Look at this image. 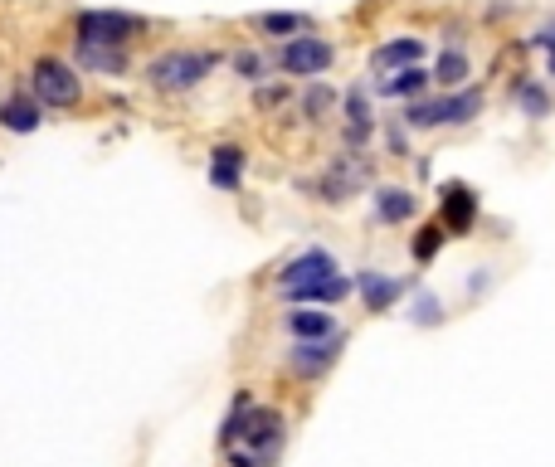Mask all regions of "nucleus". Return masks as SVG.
<instances>
[{
	"instance_id": "nucleus-12",
	"label": "nucleus",
	"mask_w": 555,
	"mask_h": 467,
	"mask_svg": "<svg viewBox=\"0 0 555 467\" xmlns=\"http://www.w3.org/2000/svg\"><path fill=\"white\" fill-rule=\"evenodd\" d=\"M370 205H375V219L380 224H409L419 215V195L405 190V185H375L370 190Z\"/></svg>"
},
{
	"instance_id": "nucleus-4",
	"label": "nucleus",
	"mask_w": 555,
	"mask_h": 467,
	"mask_svg": "<svg viewBox=\"0 0 555 467\" xmlns=\"http://www.w3.org/2000/svg\"><path fill=\"white\" fill-rule=\"evenodd\" d=\"M478 210L482 200L468 180H444L439 185V224L448 229V239H468L478 229Z\"/></svg>"
},
{
	"instance_id": "nucleus-22",
	"label": "nucleus",
	"mask_w": 555,
	"mask_h": 467,
	"mask_svg": "<svg viewBox=\"0 0 555 467\" xmlns=\"http://www.w3.org/2000/svg\"><path fill=\"white\" fill-rule=\"evenodd\" d=\"M0 122H5L10 132H35V127H39L35 98H10V103L0 108Z\"/></svg>"
},
{
	"instance_id": "nucleus-8",
	"label": "nucleus",
	"mask_w": 555,
	"mask_h": 467,
	"mask_svg": "<svg viewBox=\"0 0 555 467\" xmlns=\"http://www.w3.org/2000/svg\"><path fill=\"white\" fill-rule=\"evenodd\" d=\"M507 98H512V108H517L526 122H546V117L555 112L551 83H546V78H536V73H512Z\"/></svg>"
},
{
	"instance_id": "nucleus-3",
	"label": "nucleus",
	"mask_w": 555,
	"mask_h": 467,
	"mask_svg": "<svg viewBox=\"0 0 555 467\" xmlns=\"http://www.w3.org/2000/svg\"><path fill=\"white\" fill-rule=\"evenodd\" d=\"M220 64V54H200V49H171V54H161V59H151L147 64V78L156 88H171V93H181V88H195L205 73Z\"/></svg>"
},
{
	"instance_id": "nucleus-29",
	"label": "nucleus",
	"mask_w": 555,
	"mask_h": 467,
	"mask_svg": "<svg viewBox=\"0 0 555 467\" xmlns=\"http://www.w3.org/2000/svg\"><path fill=\"white\" fill-rule=\"evenodd\" d=\"M283 98H288L283 88H259V108H278Z\"/></svg>"
},
{
	"instance_id": "nucleus-21",
	"label": "nucleus",
	"mask_w": 555,
	"mask_h": 467,
	"mask_svg": "<svg viewBox=\"0 0 555 467\" xmlns=\"http://www.w3.org/2000/svg\"><path fill=\"white\" fill-rule=\"evenodd\" d=\"M259 30L263 35H278V39H297L312 30L307 15H293V10H273V15H259Z\"/></svg>"
},
{
	"instance_id": "nucleus-26",
	"label": "nucleus",
	"mask_w": 555,
	"mask_h": 467,
	"mask_svg": "<svg viewBox=\"0 0 555 467\" xmlns=\"http://www.w3.org/2000/svg\"><path fill=\"white\" fill-rule=\"evenodd\" d=\"M229 64H234V73H239V78H254V83H259V78H268V59H263V54H254V49H239Z\"/></svg>"
},
{
	"instance_id": "nucleus-14",
	"label": "nucleus",
	"mask_w": 555,
	"mask_h": 467,
	"mask_svg": "<svg viewBox=\"0 0 555 467\" xmlns=\"http://www.w3.org/2000/svg\"><path fill=\"white\" fill-rule=\"evenodd\" d=\"M429 73H434V83H439L444 93L448 88H468V78H473V54H468L463 44H444Z\"/></svg>"
},
{
	"instance_id": "nucleus-10",
	"label": "nucleus",
	"mask_w": 555,
	"mask_h": 467,
	"mask_svg": "<svg viewBox=\"0 0 555 467\" xmlns=\"http://www.w3.org/2000/svg\"><path fill=\"white\" fill-rule=\"evenodd\" d=\"M336 273V258L327 249H307V253H297L293 263L278 273V288L283 292H293V288H307V283H322V278H332Z\"/></svg>"
},
{
	"instance_id": "nucleus-16",
	"label": "nucleus",
	"mask_w": 555,
	"mask_h": 467,
	"mask_svg": "<svg viewBox=\"0 0 555 467\" xmlns=\"http://www.w3.org/2000/svg\"><path fill=\"white\" fill-rule=\"evenodd\" d=\"M244 180V151L239 146H215L210 151V185L215 190H239Z\"/></svg>"
},
{
	"instance_id": "nucleus-28",
	"label": "nucleus",
	"mask_w": 555,
	"mask_h": 467,
	"mask_svg": "<svg viewBox=\"0 0 555 467\" xmlns=\"http://www.w3.org/2000/svg\"><path fill=\"white\" fill-rule=\"evenodd\" d=\"M385 146H390V156H400V161H405V156H409V127H405V122H395V127L385 132Z\"/></svg>"
},
{
	"instance_id": "nucleus-17",
	"label": "nucleus",
	"mask_w": 555,
	"mask_h": 467,
	"mask_svg": "<svg viewBox=\"0 0 555 467\" xmlns=\"http://www.w3.org/2000/svg\"><path fill=\"white\" fill-rule=\"evenodd\" d=\"M356 292V283L351 278H341V273H332V278H322V283H307V288H293V292H283V297H293V302H346Z\"/></svg>"
},
{
	"instance_id": "nucleus-20",
	"label": "nucleus",
	"mask_w": 555,
	"mask_h": 467,
	"mask_svg": "<svg viewBox=\"0 0 555 467\" xmlns=\"http://www.w3.org/2000/svg\"><path fill=\"white\" fill-rule=\"evenodd\" d=\"M288 331H293L297 341H322V336H336V322L327 312L302 307V312H288Z\"/></svg>"
},
{
	"instance_id": "nucleus-24",
	"label": "nucleus",
	"mask_w": 555,
	"mask_h": 467,
	"mask_svg": "<svg viewBox=\"0 0 555 467\" xmlns=\"http://www.w3.org/2000/svg\"><path fill=\"white\" fill-rule=\"evenodd\" d=\"M336 103H341V98H336V88H327V83H312V88L302 93V112H307V122H322V117H332Z\"/></svg>"
},
{
	"instance_id": "nucleus-27",
	"label": "nucleus",
	"mask_w": 555,
	"mask_h": 467,
	"mask_svg": "<svg viewBox=\"0 0 555 467\" xmlns=\"http://www.w3.org/2000/svg\"><path fill=\"white\" fill-rule=\"evenodd\" d=\"M551 44H555V15L546 20V25H536V30L526 35V44H521V49H541V54H546Z\"/></svg>"
},
{
	"instance_id": "nucleus-15",
	"label": "nucleus",
	"mask_w": 555,
	"mask_h": 467,
	"mask_svg": "<svg viewBox=\"0 0 555 467\" xmlns=\"http://www.w3.org/2000/svg\"><path fill=\"white\" fill-rule=\"evenodd\" d=\"M356 292H361L366 312H390V307L405 297V283H400V278H385V273H375V268H366V273L356 278Z\"/></svg>"
},
{
	"instance_id": "nucleus-7",
	"label": "nucleus",
	"mask_w": 555,
	"mask_h": 467,
	"mask_svg": "<svg viewBox=\"0 0 555 467\" xmlns=\"http://www.w3.org/2000/svg\"><path fill=\"white\" fill-rule=\"evenodd\" d=\"M30 83H35V98H44L49 108H74L78 103V78H74V69L59 64V59H35Z\"/></svg>"
},
{
	"instance_id": "nucleus-19",
	"label": "nucleus",
	"mask_w": 555,
	"mask_h": 467,
	"mask_svg": "<svg viewBox=\"0 0 555 467\" xmlns=\"http://www.w3.org/2000/svg\"><path fill=\"white\" fill-rule=\"evenodd\" d=\"M341 112H346V127L375 132V103H370V88H366V83L346 88V98H341Z\"/></svg>"
},
{
	"instance_id": "nucleus-6",
	"label": "nucleus",
	"mask_w": 555,
	"mask_h": 467,
	"mask_svg": "<svg viewBox=\"0 0 555 467\" xmlns=\"http://www.w3.org/2000/svg\"><path fill=\"white\" fill-rule=\"evenodd\" d=\"M336 59V49L327 39H317L312 30L307 35H297L283 44V54H278V69L288 73V78H317V73H327Z\"/></svg>"
},
{
	"instance_id": "nucleus-9",
	"label": "nucleus",
	"mask_w": 555,
	"mask_h": 467,
	"mask_svg": "<svg viewBox=\"0 0 555 467\" xmlns=\"http://www.w3.org/2000/svg\"><path fill=\"white\" fill-rule=\"evenodd\" d=\"M424 54H429V44L419 35H395L385 39V44H375V54H370V69L375 73H400L409 64H424Z\"/></svg>"
},
{
	"instance_id": "nucleus-1",
	"label": "nucleus",
	"mask_w": 555,
	"mask_h": 467,
	"mask_svg": "<svg viewBox=\"0 0 555 467\" xmlns=\"http://www.w3.org/2000/svg\"><path fill=\"white\" fill-rule=\"evenodd\" d=\"M283 448V414L278 409H259L249 395H239L229 424H224V453L234 467H273Z\"/></svg>"
},
{
	"instance_id": "nucleus-23",
	"label": "nucleus",
	"mask_w": 555,
	"mask_h": 467,
	"mask_svg": "<svg viewBox=\"0 0 555 467\" xmlns=\"http://www.w3.org/2000/svg\"><path fill=\"white\" fill-rule=\"evenodd\" d=\"M409 322L414 326H444V297L439 292H414V307H409Z\"/></svg>"
},
{
	"instance_id": "nucleus-30",
	"label": "nucleus",
	"mask_w": 555,
	"mask_h": 467,
	"mask_svg": "<svg viewBox=\"0 0 555 467\" xmlns=\"http://www.w3.org/2000/svg\"><path fill=\"white\" fill-rule=\"evenodd\" d=\"M546 78H555V44L546 49Z\"/></svg>"
},
{
	"instance_id": "nucleus-2",
	"label": "nucleus",
	"mask_w": 555,
	"mask_h": 467,
	"mask_svg": "<svg viewBox=\"0 0 555 467\" xmlns=\"http://www.w3.org/2000/svg\"><path fill=\"white\" fill-rule=\"evenodd\" d=\"M482 112H487V93L468 83V88H448L439 98L424 93V98L405 103L400 122L409 132H434V127H468V122H478Z\"/></svg>"
},
{
	"instance_id": "nucleus-13",
	"label": "nucleus",
	"mask_w": 555,
	"mask_h": 467,
	"mask_svg": "<svg viewBox=\"0 0 555 467\" xmlns=\"http://www.w3.org/2000/svg\"><path fill=\"white\" fill-rule=\"evenodd\" d=\"M341 346H346V336H341V331H336V336H322V341H297L293 370H302V375H322V370H332V365H336Z\"/></svg>"
},
{
	"instance_id": "nucleus-11",
	"label": "nucleus",
	"mask_w": 555,
	"mask_h": 467,
	"mask_svg": "<svg viewBox=\"0 0 555 467\" xmlns=\"http://www.w3.org/2000/svg\"><path fill=\"white\" fill-rule=\"evenodd\" d=\"M434 88V73L424 69V64H409L400 73H385V78H375V98H400V103H414V98H424Z\"/></svg>"
},
{
	"instance_id": "nucleus-25",
	"label": "nucleus",
	"mask_w": 555,
	"mask_h": 467,
	"mask_svg": "<svg viewBox=\"0 0 555 467\" xmlns=\"http://www.w3.org/2000/svg\"><path fill=\"white\" fill-rule=\"evenodd\" d=\"M78 59H83L88 69H103V73H122V69H127L122 49H103V44H78Z\"/></svg>"
},
{
	"instance_id": "nucleus-5",
	"label": "nucleus",
	"mask_w": 555,
	"mask_h": 467,
	"mask_svg": "<svg viewBox=\"0 0 555 467\" xmlns=\"http://www.w3.org/2000/svg\"><path fill=\"white\" fill-rule=\"evenodd\" d=\"M132 35H142V20H137V15H122V10H83V15H78V44L122 49Z\"/></svg>"
},
{
	"instance_id": "nucleus-18",
	"label": "nucleus",
	"mask_w": 555,
	"mask_h": 467,
	"mask_svg": "<svg viewBox=\"0 0 555 467\" xmlns=\"http://www.w3.org/2000/svg\"><path fill=\"white\" fill-rule=\"evenodd\" d=\"M444 244H448V229L439 224V219H429V224H419L414 229V239H409V253H414V263H434L439 253H444Z\"/></svg>"
}]
</instances>
